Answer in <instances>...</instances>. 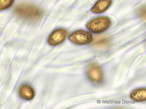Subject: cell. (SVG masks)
I'll list each match as a JSON object with an SVG mask.
<instances>
[{
  "label": "cell",
  "instance_id": "6da1fadb",
  "mask_svg": "<svg viewBox=\"0 0 146 109\" xmlns=\"http://www.w3.org/2000/svg\"><path fill=\"white\" fill-rule=\"evenodd\" d=\"M111 24V21L107 16H102L94 18L86 24L88 29L91 32L99 33L106 31Z\"/></svg>",
  "mask_w": 146,
  "mask_h": 109
},
{
  "label": "cell",
  "instance_id": "7a4b0ae2",
  "mask_svg": "<svg viewBox=\"0 0 146 109\" xmlns=\"http://www.w3.org/2000/svg\"><path fill=\"white\" fill-rule=\"evenodd\" d=\"M16 11L21 17L28 19H38L42 15V12L39 9L30 5H19L16 9Z\"/></svg>",
  "mask_w": 146,
  "mask_h": 109
},
{
  "label": "cell",
  "instance_id": "3957f363",
  "mask_svg": "<svg viewBox=\"0 0 146 109\" xmlns=\"http://www.w3.org/2000/svg\"><path fill=\"white\" fill-rule=\"evenodd\" d=\"M69 39L74 44L83 45L90 43L93 39L92 35L89 32L79 30L72 33L69 36Z\"/></svg>",
  "mask_w": 146,
  "mask_h": 109
},
{
  "label": "cell",
  "instance_id": "277c9868",
  "mask_svg": "<svg viewBox=\"0 0 146 109\" xmlns=\"http://www.w3.org/2000/svg\"><path fill=\"white\" fill-rule=\"evenodd\" d=\"M68 34V31L65 29H56L48 36V42L51 46H56L63 42L67 37Z\"/></svg>",
  "mask_w": 146,
  "mask_h": 109
},
{
  "label": "cell",
  "instance_id": "5b68a950",
  "mask_svg": "<svg viewBox=\"0 0 146 109\" xmlns=\"http://www.w3.org/2000/svg\"><path fill=\"white\" fill-rule=\"evenodd\" d=\"M88 74L90 79L96 83H100L103 79V74L100 67L95 64L90 65L88 70Z\"/></svg>",
  "mask_w": 146,
  "mask_h": 109
},
{
  "label": "cell",
  "instance_id": "8992f818",
  "mask_svg": "<svg viewBox=\"0 0 146 109\" xmlns=\"http://www.w3.org/2000/svg\"><path fill=\"white\" fill-rule=\"evenodd\" d=\"M112 0H99L91 9L92 13L100 14L104 12L110 7Z\"/></svg>",
  "mask_w": 146,
  "mask_h": 109
},
{
  "label": "cell",
  "instance_id": "52a82bcc",
  "mask_svg": "<svg viewBox=\"0 0 146 109\" xmlns=\"http://www.w3.org/2000/svg\"><path fill=\"white\" fill-rule=\"evenodd\" d=\"M19 93L22 98L27 100H32L35 96L33 89L27 84L23 85L20 87Z\"/></svg>",
  "mask_w": 146,
  "mask_h": 109
},
{
  "label": "cell",
  "instance_id": "ba28073f",
  "mask_svg": "<svg viewBox=\"0 0 146 109\" xmlns=\"http://www.w3.org/2000/svg\"><path fill=\"white\" fill-rule=\"evenodd\" d=\"M130 98L133 101L142 102L146 100V89L141 88L133 90L130 93Z\"/></svg>",
  "mask_w": 146,
  "mask_h": 109
},
{
  "label": "cell",
  "instance_id": "9c48e42d",
  "mask_svg": "<svg viewBox=\"0 0 146 109\" xmlns=\"http://www.w3.org/2000/svg\"><path fill=\"white\" fill-rule=\"evenodd\" d=\"M108 41L107 36L105 35H96L95 36L93 40L94 44L97 45H101L106 44Z\"/></svg>",
  "mask_w": 146,
  "mask_h": 109
},
{
  "label": "cell",
  "instance_id": "30bf717a",
  "mask_svg": "<svg viewBox=\"0 0 146 109\" xmlns=\"http://www.w3.org/2000/svg\"><path fill=\"white\" fill-rule=\"evenodd\" d=\"M15 0H0V11L6 9L13 5Z\"/></svg>",
  "mask_w": 146,
  "mask_h": 109
},
{
  "label": "cell",
  "instance_id": "8fae6325",
  "mask_svg": "<svg viewBox=\"0 0 146 109\" xmlns=\"http://www.w3.org/2000/svg\"><path fill=\"white\" fill-rule=\"evenodd\" d=\"M137 13L138 16L143 19L146 18V8L145 6L140 7L138 9Z\"/></svg>",
  "mask_w": 146,
  "mask_h": 109
}]
</instances>
